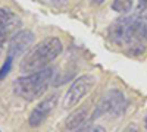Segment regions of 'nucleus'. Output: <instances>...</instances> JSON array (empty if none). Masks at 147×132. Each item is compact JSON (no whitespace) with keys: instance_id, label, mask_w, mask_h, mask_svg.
<instances>
[{"instance_id":"7","label":"nucleus","mask_w":147,"mask_h":132,"mask_svg":"<svg viewBox=\"0 0 147 132\" xmlns=\"http://www.w3.org/2000/svg\"><path fill=\"white\" fill-rule=\"evenodd\" d=\"M34 40H35V35L30 29L18 31L13 37L9 40V56H12L15 59V57L24 54L25 52H28L30 47L34 43Z\"/></svg>"},{"instance_id":"9","label":"nucleus","mask_w":147,"mask_h":132,"mask_svg":"<svg viewBox=\"0 0 147 132\" xmlns=\"http://www.w3.org/2000/svg\"><path fill=\"white\" fill-rule=\"evenodd\" d=\"M134 0H113L112 3V9L118 13H128L132 7Z\"/></svg>"},{"instance_id":"3","label":"nucleus","mask_w":147,"mask_h":132,"mask_svg":"<svg viewBox=\"0 0 147 132\" xmlns=\"http://www.w3.org/2000/svg\"><path fill=\"white\" fill-rule=\"evenodd\" d=\"M127 106H128V103H127V98L124 94L118 90H110L99 101L91 119L94 121V119H99L100 116H105V115L112 116V117L122 116L127 110Z\"/></svg>"},{"instance_id":"5","label":"nucleus","mask_w":147,"mask_h":132,"mask_svg":"<svg viewBox=\"0 0 147 132\" xmlns=\"http://www.w3.org/2000/svg\"><path fill=\"white\" fill-rule=\"evenodd\" d=\"M21 27V19L12 10L2 7L0 9V56L3 53V47L6 41H9L18 32L16 29Z\"/></svg>"},{"instance_id":"1","label":"nucleus","mask_w":147,"mask_h":132,"mask_svg":"<svg viewBox=\"0 0 147 132\" xmlns=\"http://www.w3.org/2000/svg\"><path fill=\"white\" fill-rule=\"evenodd\" d=\"M63 52V44L57 37H49L37 43L32 49L25 53L21 60L19 69L24 74H32L41 69H46L49 63H52L59 54Z\"/></svg>"},{"instance_id":"10","label":"nucleus","mask_w":147,"mask_h":132,"mask_svg":"<svg viewBox=\"0 0 147 132\" xmlns=\"http://www.w3.org/2000/svg\"><path fill=\"white\" fill-rule=\"evenodd\" d=\"M12 63H13V57L7 54L5 63L2 65V68H0V81H3L9 75V72L12 70Z\"/></svg>"},{"instance_id":"13","label":"nucleus","mask_w":147,"mask_h":132,"mask_svg":"<svg viewBox=\"0 0 147 132\" xmlns=\"http://www.w3.org/2000/svg\"><path fill=\"white\" fill-rule=\"evenodd\" d=\"M125 132H140V129H138L137 126H134V125H132V126H129Z\"/></svg>"},{"instance_id":"12","label":"nucleus","mask_w":147,"mask_h":132,"mask_svg":"<svg viewBox=\"0 0 147 132\" xmlns=\"http://www.w3.org/2000/svg\"><path fill=\"white\" fill-rule=\"evenodd\" d=\"M81 132H106V129H105L103 126H100V125H91V126H88V128L82 129Z\"/></svg>"},{"instance_id":"2","label":"nucleus","mask_w":147,"mask_h":132,"mask_svg":"<svg viewBox=\"0 0 147 132\" xmlns=\"http://www.w3.org/2000/svg\"><path fill=\"white\" fill-rule=\"evenodd\" d=\"M55 70L52 68H46L38 72H32V74H27L25 76H19L13 82V92L18 97L32 101L35 98L41 97L49 88L50 82L53 79Z\"/></svg>"},{"instance_id":"15","label":"nucleus","mask_w":147,"mask_h":132,"mask_svg":"<svg viewBox=\"0 0 147 132\" xmlns=\"http://www.w3.org/2000/svg\"><path fill=\"white\" fill-rule=\"evenodd\" d=\"M144 125H146V128H147V116H146V119H144Z\"/></svg>"},{"instance_id":"8","label":"nucleus","mask_w":147,"mask_h":132,"mask_svg":"<svg viewBox=\"0 0 147 132\" xmlns=\"http://www.w3.org/2000/svg\"><path fill=\"white\" fill-rule=\"evenodd\" d=\"M85 119H87V110H77L74 112L68 119H66V128L68 129H77L84 125Z\"/></svg>"},{"instance_id":"11","label":"nucleus","mask_w":147,"mask_h":132,"mask_svg":"<svg viewBox=\"0 0 147 132\" xmlns=\"http://www.w3.org/2000/svg\"><path fill=\"white\" fill-rule=\"evenodd\" d=\"M137 15L146 21L147 19V0H138V5H137Z\"/></svg>"},{"instance_id":"4","label":"nucleus","mask_w":147,"mask_h":132,"mask_svg":"<svg viewBox=\"0 0 147 132\" xmlns=\"http://www.w3.org/2000/svg\"><path fill=\"white\" fill-rule=\"evenodd\" d=\"M96 85V76L91 74H85L80 78H77L71 84V87L68 88V91L65 92L63 97V103L62 107L63 110H71L74 109L85 95H88L91 92V90Z\"/></svg>"},{"instance_id":"6","label":"nucleus","mask_w":147,"mask_h":132,"mask_svg":"<svg viewBox=\"0 0 147 132\" xmlns=\"http://www.w3.org/2000/svg\"><path fill=\"white\" fill-rule=\"evenodd\" d=\"M57 106V95H49L47 98L41 100L38 104L35 106V109L31 112L30 117H28V123L32 128L40 126L41 123H44V121L53 113V110L56 109Z\"/></svg>"},{"instance_id":"16","label":"nucleus","mask_w":147,"mask_h":132,"mask_svg":"<svg viewBox=\"0 0 147 132\" xmlns=\"http://www.w3.org/2000/svg\"><path fill=\"white\" fill-rule=\"evenodd\" d=\"M146 38H147V27H146Z\"/></svg>"},{"instance_id":"17","label":"nucleus","mask_w":147,"mask_h":132,"mask_svg":"<svg viewBox=\"0 0 147 132\" xmlns=\"http://www.w3.org/2000/svg\"><path fill=\"white\" fill-rule=\"evenodd\" d=\"M55 2H60V0H55Z\"/></svg>"},{"instance_id":"14","label":"nucleus","mask_w":147,"mask_h":132,"mask_svg":"<svg viewBox=\"0 0 147 132\" xmlns=\"http://www.w3.org/2000/svg\"><path fill=\"white\" fill-rule=\"evenodd\" d=\"M91 2H93L94 5H102V3L105 2V0H91Z\"/></svg>"}]
</instances>
